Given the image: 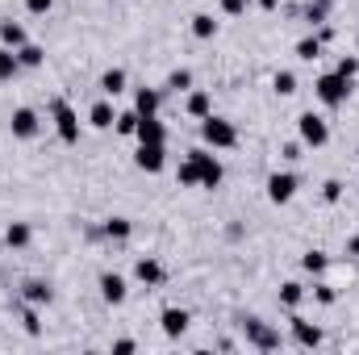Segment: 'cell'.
<instances>
[{
    "label": "cell",
    "mask_w": 359,
    "mask_h": 355,
    "mask_svg": "<svg viewBox=\"0 0 359 355\" xmlns=\"http://www.w3.org/2000/svg\"><path fill=\"white\" fill-rule=\"evenodd\" d=\"M234 322H238V330H243L247 347H255V351H280V347H284L280 330H276L271 322H264L259 314H238Z\"/></svg>",
    "instance_id": "6da1fadb"
},
{
    "label": "cell",
    "mask_w": 359,
    "mask_h": 355,
    "mask_svg": "<svg viewBox=\"0 0 359 355\" xmlns=\"http://www.w3.org/2000/svg\"><path fill=\"white\" fill-rule=\"evenodd\" d=\"M351 92H355V80H347V76H339V72H322V76L313 80V96H318L326 109H343V105L351 100Z\"/></svg>",
    "instance_id": "7a4b0ae2"
},
{
    "label": "cell",
    "mask_w": 359,
    "mask_h": 355,
    "mask_svg": "<svg viewBox=\"0 0 359 355\" xmlns=\"http://www.w3.org/2000/svg\"><path fill=\"white\" fill-rule=\"evenodd\" d=\"M50 121H55V134L63 147H76L80 142V113L72 109L67 96H50Z\"/></svg>",
    "instance_id": "3957f363"
},
{
    "label": "cell",
    "mask_w": 359,
    "mask_h": 355,
    "mask_svg": "<svg viewBox=\"0 0 359 355\" xmlns=\"http://www.w3.org/2000/svg\"><path fill=\"white\" fill-rule=\"evenodd\" d=\"M201 142L209 151H234L238 147V130H234V121L209 113V117H201Z\"/></svg>",
    "instance_id": "277c9868"
},
{
    "label": "cell",
    "mask_w": 359,
    "mask_h": 355,
    "mask_svg": "<svg viewBox=\"0 0 359 355\" xmlns=\"http://www.w3.org/2000/svg\"><path fill=\"white\" fill-rule=\"evenodd\" d=\"M188 159H192V168H196V176H201V188L205 192H213V188H222V180H226V168H222V159L201 142V147H192L188 151Z\"/></svg>",
    "instance_id": "5b68a950"
},
{
    "label": "cell",
    "mask_w": 359,
    "mask_h": 355,
    "mask_svg": "<svg viewBox=\"0 0 359 355\" xmlns=\"http://www.w3.org/2000/svg\"><path fill=\"white\" fill-rule=\"evenodd\" d=\"M297 138L305 142V147H326L330 142V126H326V117L322 113H313V109H305L301 117H297Z\"/></svg>",
    "instance_id": "8992f818"
},
{
    "label": "cell",
    "mask_w": 359,
    "mask_h": 355,
    "mask_svg": "<svg viewBox=\"0 0 359 355\" xmlns=\"http://www.w3.org/2000/svg\"><path fill=\"white\" fill-rule=\"evenodd\" d=\"M288 335H292V343L297 347H305V351H313V347H322V326L318 322H309V318H301L297 309H288Z\"/></svg>",
    "instance_id": "52a82bcc"
},
{
    "label": "cell",
    "mask_w": 359,
    "mask_h": 355,
    "mask_svg": "<svg viewBox=\"0 0 359 355\" xmlns=\"http://www.w3.org/2000/svg\"><path fill=\"white\" fill-rule=\"evenodd\" d=\"M134 168H138V172H147V176H159V172L168 168V142H138Z\"/></svg>",
    "instance_id": "ba28073f"
},
{
    "label": "cell",
    "mask_w": 359,
    "mask_h": 355,
    "mask_svg": "<svg viewBox=\"0 0 359 355\" xmlns=\"http://www.w3.org/2000/svg\"><path fill=\"white\" fill-rule=\"evenodd\" d=\"M264 188H268L271 205H292V196H297V188H301V176H297V172H271Z\"/></svg>",
    "instance_id": "9c48e42d"
},
{
    "label": "cell",
    "mask_w": 359,
    "mask_h": 355,
    "mask_svg": "<svg viewBox=\"0 0 359 355\" xmlns=\"http://www.w3.org/2000/svg\"><path fill=\"white\" fill-rule=\"evenodd\" d=\"M38 130H42V117L34 113V109H13V117H8V134L17 138V142H34L38 138Z\"/></svg>",
    "instance_id": "30bf717a"
},
{
    "label": "cell",
    "mask_w": 359,
    "mask_h": 355,
    "mask_svg": "<svg viewBox=\"0 0 359 355\" xmlns=\"http://www.w3.org/2000/svg\"><path fill=\"white\" fill-rule=\"evenodd\" d=\"M96 288H100V301H104V305H126V301H130V284H126L121 272H100Z\"/></svg>",
    "instance_id": "8fae6325"
},
{
    "label": "cell",
    "mask_w": 359,
    "mask_h": 355,
    "mask_svg": "<svg viewBox=\"0 0 359 355\" xmlns=\"http://www.w3.org/2000/svg\"><path fill=\"white\" fill-rule=\"evenodd\" d=\"M134 280L147 284V288H159V284H168V267L159 264L155 255H138L134 260Z\"/></svg>",
    "instance_id": "7c38bea8"
},
{
    "label": "cell",
    "mask_w": 359,
    "mask_h": 355,
    "mask_svg": "<svg viewBox=\"0 0 359 355\" xmlns=\"http://www.w3.org/2000/svg\"><path fill=\"white\" fill-rule=\"evenodd\" d=\"M188 326H192V314H188V309H180V305H168V309L159 314V330H163L168 339H184V335H188Z\"/></svg>",
    "instance_id": "4fadbf2b"
},
{
    "label": "cell",
    "mask_w": 359,
    "mask_h": 355,
    "mask_svg": "<svg viewBox=\"0 0 359 355\" xmlns=\"http://www.w3.org/2000/svg\"><path fill=\"white\" fill-rule=\"evenodd\" d=\"M21 301L42 309V305H50V301H55V284H50V280H42V276H29V280L21 284Z\"/></svg>",
    "instance_id": "5bb4252c"
},
{
    "label": "cell",
    "mask_w": 359,
    "mask_h": 355,
    "mask_svg": "<svg viewBox=\"0 0 359 355\" xmlns=\"http://www.w3.org/2000/svg\"><path fill=\"white\" fill-rule=\"evenodd\" d=\"M163 96H168L163 88H147V84L134 88V109H138V117H155V113L163 109Z\"/></svg>",
    "instance_id": "9a60e30c"
},
{
    "label": "cell",
    "mask_w": 359,
    "mask_h": 355,
    "mask_svg": "<svg viewBox=\"0 0 359 355\" xmlns=\"http://www.w3.org/2000/svg\"><path fill=\"white\" fill-rule=\"evenodd\" d=\"M113 121H117L113 96H100V100H92V109H88V126H92V130H113Z\"/></svg>",
    "instance_id": "2e32d148"
},
{
    "label": "cell",
    "mask_w": 359,
    "mask_h": 355,
    "mask_svg": "<svg viewBox=\"0 0 359 355\" xmlns=\"http://www.w3.org/2000/svg\"><path fill=\"white\" fill-rule=\"evenodd\" d=\"M100 234H104V243H126V239L134 234V222L121 217V213H113V217L100 222Z\"/></svg>",
    "instance_id": "e0dca14e"
},
{
    "label": "cell",
    "mask_w": 359,
    "mask_h": 355,
    "mask_svg": "<svg viewBox=\"0 0 359 355\" xmlns=\"http://www.w3.org/2000/svg\"><path fill=\"white\" fill-rule=\"evenodd\" d=\"M184 113L192 117V121H201V117H209L213 113V96L205 88H192L188 96H184Z\"/></svg>",
    "instance_id": "ac0fdd59"
},
{
    "label": "cell",
    "mask_w": 359,
    "mask_h": 355,
    "mask_svg": "<svg viewBox=\"0 0 359 355\" xmlns=\"http://www.w3.org/2000/svg\"><path fill=\"white\" fill-rule=\"evenodd\" d=\"M134 138H138V142H168V126L159 121V113H155V117H138Z\"/></svg>",
    "instance_id": "d6986e66"
},
{
    "label": "cell",
    "mask_w": 359,
    "mask_h": 355,
    "mask_svg": "<svg viewBox=\"0 0 359 355\" xmlns=\"http://www.w3.org/2000/svg\"><path fill=\"white\" fill-rule=\"evenodd\" d=\"M29 243H34L29 222H8V226H4V247H8V251H25Z\"/></svg>",
    "instance_id": "ffe728a7"
},
{
    "label": "cell",
    "mask_w": 359,
    "mask_h": 355,
    "mask_svg": "<svg viewBox=\"0 0 359 355\" xmlns=\"http://www.w3.org/2000/svg\"><path fill=\"white\" fill-rule=\"evenodd\" d=\"M25 42H29L25 25H21V21H13V17H0V46L17 51V46H25Z\"/></svg>",
    "instance_id": "44dd1931"
},
{
    "label": "cell",
    "mask_w": 359,
    "mask_h": 355,
    "mask_svg": "<svg viewBox=\"0 0 359 355\" xmlns=\"http://www.w3.org/2000/svg\"><path fill=\"white\" fill-rule=\"evenodd\" d=\"M100 96H121V92L130 88V76H126V67H109L104 76H100Z\"/></svg>",
    "instance_id": "7402d4cb"
},
{
    "label": "cell",
    "mask_w": 359,
    "mask_h": 355,
    "mask_svg": "<svg viewBox=\"0 0 359 355\" xmlns=\"http://www.w3.org/2000/svg\"><path fill=\"white\" fill-rule=\"evenodd\" d=\"M192 38H201V42H209V38H217V29H222V21L213 17V13H192Z\"/></svg>",
    "instance_id": "603a6c76"
},
{
    "label": "cell",
    "mask_w": 359,
    "mask_h": 355,
    "mask_svg": "<svg viewBox=\"0 0 359 355\" xmlns=\"http://www.w3.org/2000/svg\"><path fill=\"white\" fill-rule=\"evenodd\" d=\"M17 63H21L25 72H38V67L46 63V51H42L38 42H25V46H17Z\"/></svg>",
    "instance_id": "cb8c5ba5"
},
{
    "label": "cell",
    "mask_w": 359,
    "mask_h": 355,
    "mask_svg": "<svg viewBox=\"0 0 359 355\" xmlns=\"http://www.w3.org/2000/svg\"><path fill=\"white\" fill-rule=\"evenodd\" d=\"M292 55H297L301 63H313V59H322V38H318V34H305V38L292 46Z\"/></svg>",
    "instance_id": "d4e9b609"
},
{
    "label": "cell",
    "mask_w": 359,
    "mask_h": 355,
    "mask_svg": "<svg viewBox=\"0 0 359 355\" xmlns=\"http://www.w3.org/2000/svg\"><path fill=\"white\" fill-rule=\"evenodd\" d=\"M301 301H305V284H301V280H284V284H280V305H284V309H297Z\"/></svg>",
    "instance_id": "484cf974"
},
{
    "label": "cell",
    "mask_w": 359,
    "mask_h": 355,
    "mask_svg": "<svg viewBox=\"0 0 359 355\" xmlns=\"http://www.w3.org/2000/svg\"><path fill=\"white\" fill-rule=\"evenodd\" d=\"M25 67L17 63V51H8V46H0V84H8V80H17Z\"/></svg>",
    "instance_id": "4316f807"
},
{
    "label": "cell",
    "mask_w": 359,
    "mask_h": 355,
    "mask_svg": "<svg viewBox=\"0 0 359 355\" xmlns=\"http://www.w3.org/2000/svg\"><path fill=\"white\" fill-rule=\"evenodd\" d=\"M301 267H305L309 276H326V267H330V255H326V251H318V247H309V251L301 255Z\"/></svg>",
    "instance_id": "83f0119b"
},
{
    "label": "cell",
    "mask_w": 359,
    "mask_h": 355,
    "mask_svg": "<svg viewBox=\"0 0 359 355\" xmlns=\"http://www.w3.org/2000/svg\"><path fill=\"white\" fill-rule=\"evenodd\" d=\"M134 130H138V109H117L113 134H121V138H134Z\"/></svg>",
    "instance_id": "f1b7e54d"
},
{
    "label": "cell",
    "mask_w": 359,
    "mask_h": 355,
    "mask_svg": "<svg viewBox=\"0 0 359 355\" xmlns=\"http://www.w3.org/2000/svg\"><path fill=\"white\" fill-rule=\"evenodd\" d=\"M21 330H25V335H34V339L42 335V318H38V305H25V301H21Z\"/></svg>",
    "instance_id": "f546056e"
},
{
    "label": "cell",
    "mask_w": 359,
    "mask_h": 355,
    "mask_svg": "<svg viewBox=\"0 0 359 355\" xmlns=\"http://www.w3.org/2000/svg\"><path fill=\"white\" fill-rule=\"evenodd\" d=\"M176 184H180V188H201V176H196V168H192V159H188V155L180 159V168H176Z\"/></svg>",
    "instance_id": "4dcf8cb0"
},
{
    "label": "cell",
    "mask_w": 359,
    "mask_h": 355,
    "mask_svg": "<svg viewBox=\"0 0 359 355\" xmlns=\"http://www.w3.org/2000/svg\"><path fill=\"white\" fill-rule=\"evenodd\" d=\"M163 92H192V72H188V67H176V72L168 76Z\"/></svg>",
    "instance_id": "1f68e13d"
},
{
    "label": "cell",
    "mask_w": 359,
    "mask_h": 355,
    "mask_svg": "<svg viewBox=\"0 0 359 355\" xmlns=\"http://www.w3.org/2000/svg\"><path fill=\"white\" fill-rule=\"evenodd\" d=\"M271 92H276V96H292V92H297V76H292V72H276V76H271Z\"/></svg>",
    "instance_id": "d6a6232c"
},
{
    "label": "cell",
    "mask_w": 359,
    "mask_h": 355,
    "mask_svg": "<svg viewBox=\"0 0 359 355\" xmlns=\"http://www.w3.org/2000/svg\"><path fill=\"white\" fill-rule=\"evenodd\" d=\"M313 301L330 309V305L339 301V288H334V284H326V280H318V284H313Z\"/></svg>",
    "instance_id": "836d02e7"
},
{
    "label": "cell",
    "mask_w": 359,
    "mask_h": 355,
    "mask_svg": "<svg viewBox=\"0 0 359 355\" xmlns=\"http://www.w3.org/2000/svg\"><path fill=\"white\" fill-rule=\"evenodd\" d=\"M343 188H347L343 180H326V184H322V201H326V205H339V201H343Z\"/></svg>",
    "instance_id": "e575fe53"
},
{
    "label": "cell",
    "mask_w": 359,
    "mask_h": 355,
    "mask_svg": "<svg viewBox=\"0 0 359 355\" xmlns=\"http://www.w3.org/2000/svg\"><path fill=\"white\" fill-rule=\"evenodd\" d=\"M334 72H339V76H347V80H355V76H359V55H343Z\"/></svg>",
    "instance_id": "d590c367"
},
{
    "label": "cell",
    "mask_w": 359,
    "mask_h": 355,
    "mask_svg": "<svg viewBox=\"0 0 359 355\" xmlns=\"http://www.w3.org/2000/svg\"><path fill=\"white\" fill-rule=\"evenodd\" d=\"M247 4H251V0H217V8H222L226 17H243V13H247Z\"/></svg>",
    "instance_id": "8d00e7d4"
},
{
    "label": "cell",
    "mask_w": 359,
    "mask_h": 355,
    "mask_svg": "<svg viewBox=\"0 0 359 355\" xmlns=\"http://www.w3.org/2000/svg\"><path fill=\"white\" fill-rule=\"evenodd\" d=\"M301 151H305V142H301V138H297V142H284V147H280V159L297 163V159H301Z\"/></svg>",
    "instance_id": "74e56055"
},
{
    "label": "cell",
    "mask_w": 359,
    "mask_h": 355,
    "mask_svg": "<svg viewBox=\"0 0 359 355\" xmlns=\"http://www.w3.org/2000/svg\"><path fill=\"white\" fill-rule=\"evenodd\" d=\"M50 8H55V0H25V13L29 17H46Z\"/></svg>",
    "instance_id": "f35d334b"
},
{
    "label": "cell",
    "mask_w": 359,
    "mask_h": 355,
    "mask_svg": "<svg viewBox=\"0 0 359 355\" xmlns=\"http://www.w3.org/2000/svg\"><path fill=\"white\" fill-rule=\"evenodd\" d=\"M134 351H138L134 339H117V343H113V355H134Z\"/></svg>",
    "instance_id": "ab89813d"
},
{
    "label": "cell",
    "mask_w": 359,
    "mask_h": 355,
    "mask_svg": "<svg viewBox=\"0 0 359 355\" xmlns=\"http://www.w3.org/2000/svg\"><path fill=\"white\" fill-rule=\"evenodd\" d=\"M243 234H247L243 222H230V226H226V239H230V243H243Z\"/></svg>",
    "instance_id": "60d3db41"
},
{
    "label": "cell",
    "mask_w": 359,
    "mask_h": 355,
    "mask_svg": "<svg viewBox=\"0 0 359 355\" xmlns=\"http://www.w3.org/2000/svg\"><path fill=\"white\" fill-rule=\"evenodd\" d=\"M343 255H347V260H359V234H351V239L343 243Z\"/></svg>",
    "instance_id": "b9f144b4"
},
{
    "label": "cell",
    "mask_w": 359,
    "mask_h": 355,
    "mask_svg": "<svg viewBox=\"0 0 359 355\" xmlns=\"http://www.w3.org/2000/svg\"><path fill=\"white\" fill-rule=\"evenodd\" d=\"M313 4H318V8H326V13H334V4H339V0H313Z\"/></svg>",
    "instance_id": "7bdbcfd3"
},
{
    "label": "cell",
    "mask_w": 359,
    "mask_h": 355,
    "mask_svg": "<svg viewBox=\"0 0 359 355\" xmlns=\"http://www.w3.org/2000/svg\"><path fill=\"white\" fill-rule=\"evenodd\" d=\"M259 8H264V13H271V8H280V0H259Z\"/></svg>",
    "instance_id": "ee69618b"
},
{
    "label": "cell",
    "mask_w": 359,
    "mask_h": 355,
    "mask_svg": "<svg viewBox=\"0 0 359 355\" xmlns=\"http://www.w3.org/2000/svg\"><path fill=\"white\" fill-rule=\"evenodd\" d=\"M355 159H359V147H355Z\"/></svg>",
    "instance_id": "f6af8a7d"
},
{
    "label": "cell",
    "mask_w": 359,
    "mask_h": 355,
    "mask_svg": "<svg viewBox=\"0 0 359 355\" xmlns=\"http://www.w3.org/2000/svg\"><path fill=\"white\" fill-rule=\"evenodd\" d=\"M355 46H359V38H355Z\"/></svg>",
    "instance_id": "bcb514c9"
}]
</instances>
